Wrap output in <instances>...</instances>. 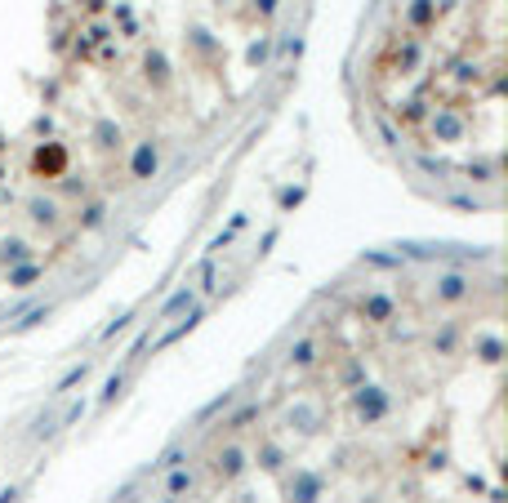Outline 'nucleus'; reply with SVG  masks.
Wrapping results in <instances>:
<instances>
[{
	"label": "nucleus",
	"mask_w": 508,
	"mask_h": 503,
	"mask_svg": "<svg viewBox=\"0 0 508 503\" xmlns=\"http://www.w3.org/2000/svg\"><path fill=\"white\" fill-rule=\"evenodd\" d=\"M388 406H393V401L383 397L379 388H361V392H357V414H361L366 423H379L383 414H388Z\"/></svg>",
	"instance_id": "obj_1"
},
{
	"label": "nucleus",
	"mask_w": 508,
	"mask_h": 503,
	"mask_svg": "<svg viewBox=\"0 0 508 503\" xmlns=\"http://www.w3.org/2000/svg\"><path fill=\"white\" fill-rule=\"evenodd\" d=\"M156 165H161V152H156V143H139L134 147V156H129V174L134 178H152L156 174Z\"/></svg>",
	"instance_id": "obj_2"
},
{
	"label": "nucleus",
	"mask_w": 508,
	"mask_h": 503,
	"mask_svg": "<svg viewBox=\"0 0 508 503\" xmlns=\"http://www.w3.org/2000/svg\"><path fill=\"white\" fill-rule=\"evenodd\" d=\"M214 472L223 476V481H237L241 472H246V450H237V446H227L219 459H214Z\"/></svg>",
	"instance_id": "obj_3"
},
{
	"label": "nucleus",
	"mask_w": 508,
	"mask_h": 503,
	"mask_svg": "<svg viewBox=\"0 0 508 503\" xmlns=\"http://www.w3.org/2000/svg\"><path fill=\"white\" fill-rule=\"evenodd\" d=\"M201 316H205V308H192V312H188V316H183V321H178L174 330H165V334L156 339V352H161V348H169V343H178L183 334H192V330L201 325Z\"/></svg>",
	"instance_id": "obj_4"
},
{
	"label": "nucleus",
	"mask_w": 508,
	"mask_h": 503,
	"mask_svg": "<svg viewBox=\"0 0 508 503\" xmlns=\"http://www.w3.org/2000/svg\"><path fill=\"white\" fill-rule=\"evenodd\" d=\"M192 486H197V476H192L188 468H169V472H165V495H169V499H178V495H188V490H192Z\"/></svg>",
	"instance_id": "obj_5"
},
{
	"label": "nucleus",
	"mask_w": 508,
	"mask_h": 503,
	"mask_svg": "<svg viewBox=\"0 0 508 503\" xmlns=\"http://www.w3.org/2000/svg\"><path fill=\"white\" fill-rule=\"evenodd\" d=\"M464 294H468V281L459 276V272H451V276L437 281V299L442 303H455V299H464Z\"/></svg>",
	"instance_id": "obj_6"
},
{
	"label": "nucleus",
	"mask_w": 508,
	"mask_h": 503,
	"mask_svg": "<svg viewBox=\"0 0 508 503\" xmlns=\"http://www.w3.org/2000/svg\"><path fill=\"white\" fill-rule=\"evenodd\" d=\"M361 312H366L370 321H393V299L388 294H370V299L361 303Z\"/></svg>",
	"instance_id": "obj_7"
},
{
	"label": "nucleus",
	"mask_w": 508,
	"mask_h": 503,
	"mask_svg": "<svg viewBox=\"0 0 508 503\" xmlns=\"http://www.w3.org/2000/svg\"><path fill=\"white\" fill-rule=\"evenodd\" d=\"M178 463H183V446H169L165 455H156V459H152V463H148L143 472H148V476H156V472H169V468H178Z\"/></svg>",
	"instance_id": "obj_8"
},
{
	"label": "nucleus",
	"mask_w": 508,
	"mask_h": 503,
	"mask_svg": "<svg viewBox=\"0 0 508 503\" xmlns=\"http://www.w3.org/2000/svg\"><path fill=\"white\" fill-rule=\"evenodd\" d=\"M192 299H197V294H192V285H183V290H174V294H169V299H165V308H161V316H156V321H165V316L183 312V308H188Z\"/></svg>",
	"instance_id": "obj_9"
},
{
	"label": "nucleus",
	"mask_w": 508,
	"mask_h": 503,
	"mask_svg": "<svg viewBox=\"0 0 508 503\" xmlns=\"http://www.w3.org/2000/svg\"><path fill=\"white\" fill-rule=\"evenodd\" d=\"M85 374H90V361H80V365H71V370H67L63 378H58V388H54V397H67V392H71V388H76V383H80V378H85Z\"/></svg>",
	"instance_id": "obj_10"
},
{
	"label": "nucleus",
	"mask_w": 508,
	"mask_h": 503,
	"mask_svg": "<svg viewBox=\"0 0 508 503\" xmlns=\"http://www.w3.org/2000/svg\"><path fill=\"white\" fill-rule=\"evenodd\" d=\"M31 218H36V223H54V218H58V205L54 201H31Z\"/></svg>",
	"instance_id": "obj_11"
},
{
	"label": "nucleus",
	"mask_w": 508,
	"mask_h": 503,
	"mask_svg": "<svg viewBox=\"0 0 508 503\" xmlns=\"http://www.w3.org/2000/svg\"><path fill=\"white\" fill-rule=\"evenodd\" d=\"M312 352H317V348H312V339L295 343V348H290V365H308V361H312Z\"/></svg>",
	"instance_id": "obj_12"
},
{
	"label": "nucleus",
	"mask_w": 508,
	"mask_h": 503,
	"mask_svg": "<svg viewBox=\"0 0 508 503\" xmlns=\"http://www.w3.org/2000/svg\"><path fill=\"white\" fill-rule=\"evenodd\" d=\"M36 169H50V174H58V169H63V152H58V147H54L50 156L41 152V156H36Z\"/></svg>",
	"instance_id": "obj_13"
},
{
	"label": "nucleus",
	"mask_w": 508,
	"mask_h": 503,
	"mask_svg": "<svg viewBox=\"0 0 508 503\" xmlns=\"http://www.w3.org/2000/svg\"><path fill=\"white\" fill-rule=\"evenodd\" d=\"M120 388H125V378H120V374H116V378H107V388H103V397H99V406H112V401L120 397Z\"/></svg>",
	"instance_id": "obj_14"
},
{
	"label": "nucleus",
	"mask_w": 508,
	"mask_h": 503,
	"mask_svg": "<svg viewBox=\"0 0 508 503\" xmlns=\"http://www.w3.org/2000/svg\"><path fill=\"white\" fill-rule=\"evenodd\" d=\"M36 276H41V267H36V263H31V267H18V272H9V285L22 290V285H27V281H36Z\"/></svg>",
	"instance_id": "obj_15"
},
{
	"label": "nucleus",
	"mask_w": 508,
	"mask_h": 503,
	"mask_svg": "<svg viewBox=\"0 0 508 503\" xmlns=\"http://www.w3.org/2000/svg\"><path fill=\"white\" fill-rule=\"evenodd\" d=\"M129 321H134V312H125V316H116V321H112V325H107V330H103V339H116V334H125V330H129Z\"/></svg>",
	"instance_id": "obj_16"
},
{
	"label": "nucleus",
	"mask_w": 508,
	"mask_h": 503,
	"mask_svg": "<svg viewBox=\"0 0 508 503\" xmlns=\"http://www.w3.org/2000/svg\"><path fill=\"white\" fill-rule=\"evenodd\" d=\"M0 254H5V259H27V245H22V241H5V250H0Z\"/></svg>",
	"instance_id": "obj_17"
},
{
	"label": "nucleus",
	"mask_w": 508,
	"mask_h": 503,
	"mask_svg": "<svg viewBox=\"0 0 508 503\" xmlns=\"http://www.w3.org/2000/svg\"><path fill=\"white\" fill-rule=\"evenodd\" d=\"M80 414H85V401H76V406H67V410H63V419H58V427H71V423L80 419Z\"/></svg>",
	"instance_id": "obj_18"
},
{
	"label": "nucleus",
	"mask_w": 508,
	"mask_h": 503,
	"mask_svg": "<svg viewBox=\"0 0 508 503\" xmlns=\"http://www.w3.org/2000/svg\"><path fill=\"white\" fill-rule=\"evenodd\" d=\"M103 214H107L103 205H90V210L80 214V223H85V227H99V223H103Z\"/></svg>",
	"instance_id": "obj_19"
},
{
	"label": "nucleus",
	"mask_w": 508,
	"mask_h": 503,
	"mask_svg": "<svg viewBox=\"0 0 508 503\" xmlns=\"http://www.w3.org/2000/svg\"><path fill=\"white\" fill-rule=\"evenodd\" d=\"M432 18V5L428 0H415V9H410V22H428Z\"/></svg>",
	"instance_id": "obj_20"
},
{
	"label": "nucleus",
	"mask_w": 508,
	"mask_h": 503,
	"mask_svg": "<svg viewBox=\"0 0 508 503\" xmlns=\"http://www.w3.org/2000/svg\"><path fill=\"white\" fill-rule=\"evenodd\" d=\"M254 414H259V406H246V410H241V414H237V419H232V423H227V427H246V423L254 419Z\"/></svg>",
	"instance_id": "obj_21"
},
{
	"label": "nucleus",
	"mask_w": 508,
	"mask_h": 503,
	"mask_svg": "<svg viewBox=\"0 0 508 503\" xmlns=\"http://www.w3.org/2000/svg\"><path fill=\"white\" fill-rule=\"evenodd\" d=\"M41 321H50V308H36V312H27V321H22V330H27V325H41Z\"/></svg>",
	"instance_id": "obj_22"
},
{
	"label": "nucleus",
	"mask_w": 508,
	"mask_h": 503,
	"mask_svg": "<svg viewBox=\"0 0 508 503\" xmlns=\"http://www.w3.org/2000/svg\"><path fill=\"white\" fill-rule=\"evenodd\" d=\"M14 499H18V490H14V486H9L5 495H0V503H14Z\"/></svg>",
	"instance_id": "obj_23"
},
{
	"label": "nucleus",
	"mask_w": 508,
	"mask_h": 503,
	"mask_svg": "<svg viewBox=\"0 0 508 503\" xmlns=\"http://www.w3.org/2000/svg\"><path fill=\"white\" fill-rule=\"evenodd\" d=\"M272 5H276V0H259V9H263V14H272Z\"/></svg>",
	"instance_id": "obj_24"
},
{
	"label": "nucleus",
	"mask_w": 508,
	"mask_h": 503,
	"mask_svg": "<svg viewBox=\"0 0 508 503\" xmlns=\"http://www.w3.org/2000/svg\"><path fill=\"white\" fill-rule=\"evenodd\" d=\"M161 503H178V499H169V495H165V499H161Z\"/></svg>",
	"instance_id": "obj_25"
}]
</instances>
